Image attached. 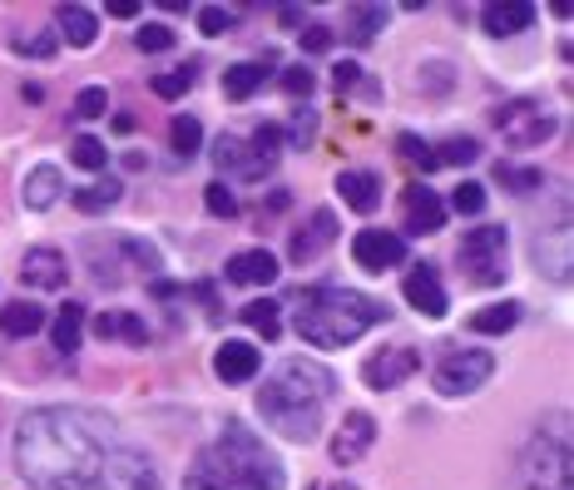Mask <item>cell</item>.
Masks as SVG:
<instances>
[{"mask_svg":"<svg viewBox=\"0 0 574 490\" xmlns=\"http://www.w3.org/2000/svg\"><path fill=\"white\" fill-rule=\"evenodd\" d=\"M376 441V421L367 411H347V421H342V431L332 437V461L337 466H351V461H362L367 451H372Z\"/></svg>","mask_w":574,"mask_h":490,"instance_id":"ac0fdd59","label":"cell"},{"mask_svg":"<svg viewBox=\"0 0 574 490\" xmlns=\"http://www.w3.org/2000/svg\"><path fill=\"white\" fill-rule=\"evenodd\" d=\"M15 466L35 490H164L154 461L99 411L45 406L15 427Z\"/></svg>","mask_w":574,"mask_h":490,"instance_id":"6da1fadb","label":"cell"},{"mask_svg":"<svg viewBox=\"0 0 574 490\" xmlns=\"http://www.w3.org/2000/svg\"><path fill=\"white\" fill-rule=\"evenodd\" d=\"M183 480H189V490H283L287 470L243 421H228V427L193 456Z\"/></svg>","mask_w":574,"mask_h":490,"instance_id":"7a4b0ae2","label":"cell"},{"mask_svg":"<svg viewBox=\"0 0 574 490\" xmlns=\"http://www.w3.org/2000/svg\"><path fill=\"white\" fill-rule=\"evenodd\" d=\"M535 15H540V11H535L530 0H511V5H486V11H480V31L495 35V40H511V35L530 31Z\"/></svg>","mask_w":574,"mask_h":490,"instance_id":"44dd1931","label":"cell"},{"mask_svg":"<svg viewBox=\"0 0 574 490\" xmlns=\"http://www.w3.org/2000/svg\"><path fill=\"white\" fill-rule=\"evenodd\" d=\"M119 199H124V183H119L115 174H99L89 189H75V208H80V214H105V208H115Z\"/></svg>","mask_w":574,"mask_h":490,"instance_id":"f1b7e54d","label":"cell"},{"mask_svg":"<svg viewBox=\"0 0 574 490\" xmlns=\"http://www.w3.org/2000/svg\"><path fill=\"white\" fill-rule=\"evenodd\" d=\"M402 292H406V302H411L421 318H446V308H451L446 288H441V273L431 263H411V267H406Z\"/></svg>","mask_w":574,"mask_h":490,"instance_id":"4fadbf2b","label":"cell"},{"mask_svg":"<svg viewBox=\"0 0 574 490\" xmlns=\"http://www.w3.org/2000/svg\"><path fill=\"white\" fill-rule=\"evenodd\" d=\"M560 490H570V486H560Z\"/></svg>","mask_w":574,"mask_h":490,"instance_id":"f5cc1de1","label":"cell"},{"mask_svg":"<svg viewBox=\"0 0 574 490\" xmlns=\"http://www.w3.org/2000/svg\"><path fill=\"white\" fill-rule=\"evenodd\" d=\"M203 203H208V214L213 218H238V199L228 193V183H208V193H203Z\"/></svg>","mask_w":574,"mask_h":490,"instance_id":"f35d334b","label":"cell"},{"mask_svg":"<svg viewBox=\"0 0 574 490\" xmlns=\"http://www.w3.org/2000/svg\"><path fill=\"white\" fill-rule=\"evenodd\" d=\"M277 21L287 25V31H302V5H283V15Z\"/></svg>","mask_w":574,"mask_h":490,"instance_id":"c3c4849f","label":"cell"},{"mask_svg":"<svg viewBox=\"0 0 574 490\" xmlns=\"http://www.w3.org/2000/svg\"><path fill=\"white\" fill-rule=\"evenodd\" d=\"M238 318H243L248 327H258V332H263L267 342H273V337H283V312H277V302H263V298H258V302H248V308L238 312Z\"/></svg>","mask_w":574,"mask_h":490,"instance_id":"d6a6232c","label":"cell"},{"mask_svg":"<svg viewBox=\"0 0 574 490\" xmlns=\"http://www.w3.org/2000/svg\"><path fill=\"white\" fill-rule=\"evenodd\" d=\"M376 31H386V5H347V40L367 45Z\"/></svg>","mask_w":574,"mask_h":490,"instance_id":"f546056e","label":"cell"},{"mask_svg":"<svg viewBox=\"0 0 574 490\" xmlns=\"http://www.w3.org/2000/svg\"><path fill=\"white\" fill-rule=\"evenodd\" d=\"M21 283L31 292H60L70 283V263H64L60 248H31L21 263Z\"/></svg>","mask_w":574,"mask_h":490,"instance_id":"9a60e30c","label":"cell"},{"mask_svg":"<svg viewBox=\"0 0 574 490\" xmlns=\"http://www.w3.org/2000/svg\"><path fill=\"white\" fill-rule=\"evenodd\" d=\"M228 25H234V15H228L224 5H203V11H199V31L203 35H224Z\"/></svg>","mask_w":574,"mask_h":490,"instance_id":"ee69618b","label":"cell"},{"mask_svg":"<svg viewBox=\"0 0 574 490\" xmlns=\"http://www.w3.org/2000/svg\"><path fill=\"white\" fill-rule=\"evenodd\" d=\"M456 263L476 288H500V283L511 277V234H505L500 224L470 228L456 248Z\"/></svg>","mask_w":574,"mask_h":490,"instance_id":"52a82bcc","label":"cell"},{"mask_svg":"<svg viewBox=\"0 0 574 490\" xmlns=\"http://www.w3.org/2000/svg\"><path fill=\"white\" fill-rule=\"evenodd\" d=\"M351 258L362 273H386V267H402L406 263V243L386 228H362V234L351 238Z\"/></svg>","mask_w":574,"mask_h":490,"instance_id":"7c38bea8","label":"cell"},{"mask_svg":"<svg viewBox=\"0 0 574 490\" xmlns=\"http://www.w3.org/2000/svg\"><path fill=\"white\" fill-rule=\"evenodd\" d=\"M451 203H456V214H480L486 208V189L480 183H456V193H451Z\"/></svg>","mask_w":574,"mask_h":490,"instance_id":"60d3db41","label":"cell"},{"mask_svg":"<svg viewBox=\"0 0 574 490\" xmlns=\"http://www.w3.org/2000/svg\"><path fill=\"white\" fill-rule=\"evenodd\" d=\"M332 243H337V214H332V208H312L308 224L292 234V253L287 258H292V263H312V258H322Z\"/></svg>","mask_w":574,"mask_h":490,"instance_id":"2e32d148","label":"cell"},{"mask_svg":"<svg viewBox=\"0 0 574 490\" xmlns=\"http://www.w3.org/2000/svg\"><path fill=\"white\" fill-rule=\"evenodd\" d=\"M213 372H218V382L243 386L263 372V357H258L253 342H224V347L213 352Z\"/></svg>","mask_w":574,"mask_h":490,"instance_id":"d6986e66","label":"cell"},{"mask_svg":"<svg viewBox=\"0 0 574 490\" xmlns=\"http://www.w3.org/2000/svg\"><path fill=\"white\" fill-rule=\"evenodd\" d=\"M337 392V377L322 362L308 357H287L277 362V372L267 377V386L258 392V411L263 421L287 441H312L322 431V406Z\"/></svg>","mask_w":574,"mask_h":490,"instance_id":"3957f363","label":"cell"},{"mask_svg":"<svg viewBox=\"0 0 574 490\" xmlns=\"http://www.w3.org/2000/svg\"><path fill=\"white\" fill-rule=\"evenodd\" d=\"M490 372H495V357H490L486 347H451V352L431 367V386H437L441 396H470L490 382Z\"/></svg>","mask_w":574,"mask_h":490,"instance_id":"9c48e42d","label":"cell"},{"mask_svg":"<svg viewBox=\"0 0 574 490\" xmlns=\"http://www.w3.org/2000/svg\"><path fill=\"white\" fill-rule=\"evenodd\" d=\"M376 322H392V308L367 292L351 288H302L298 298V337L322 347V352H337V347H351L367 327Z\"/></svg>","mask_w":574,"mask_h":490,"instance_id":"277c9868","label":"cell"},{"mask_svg":"<svg viewBox=\"0 0 574 490\" xmlns=\"http://www.w3.org/2000/svg\"><path fill=\"white\" fill-rule=\"evenodd\" d=\"M228 283H238V288H267L277 277V258L273 253H263V248H248V253H238V258H228Z\"/></svg>","mask_w":574,"mask_h":490,"instance_id":"cb8c5ba5","label":"cell"},{"mask_svg":"<svg viewBox=\"0 0 574 490\" xmlns=\"http://www.w3.org/2000/svg\"><path fill=\"white\" fill-rule=\"evenodd\" d=\"M193 80H199V70H193V64H183V70H169V75H154L150 89L159 99H183L193 89Z\"/></svg>","mask_w":574,"mask_h":490,"instance_id":"836d02e7","label":"cell"},{"mask_svg":"<svg viewBox=\"0 0 574 490\" xmlns=\"http://www.w3.org/2000/svg\"><path fill=\"white\" fill-rule=\"evenodd\" d=\"M21 95H25V105H40V99H45V89H40V85H25Z\"/></svg>","mask_w":574,"mask_h":490,"instance_id":"f907efd6","label":"cell"},{"mask_svg":"<svg viewBox=\"0 0 574 490\" xmlns=\"http://www.w3.org/2000/svg\"><path fill=\"white\" fill-rule=\"evenodd\" d=\"M312 134H318V115H312V109H298V119H292V144H298V150H308Z\"/></svg>","mask_w":574,"mask_h":490,"instance_id":"bcb514c9","label":"cell"},{"mask_svg":"<svg viewBox=\"0 0 574 490\" xmlns=\"http://www.w3.org/2000/svg\"><path fill=\"white\" fill-rule=\"evenodd\" d=\"M416 372H421V352H416V347H382V352L367 357L362 382L372 386V392H392V386L411 382Z\"/></svg>","mask_w":574,"mask_h":490,"instance_id":"8fae6325","label":"cell"},{"mask_svg":"<svg viewBox=\"0 0 574 490\" xmlns=\"http://www.w3.org/2000/svg\"><path fill=\"white\" fill-rule=\"evenodd\" d=\"M337 193L347 199L351 214H376V203H382V179L372 169H347L337 174Z\"/></svg>","mask_w":574,"mask_h":490,"instance_id":"603a6c76","label":"cell"},{"mask_svg":"<svg viewBox=\"0 0 574 490\" xmlns=\"http://www.w3.org/2000/svg\"><path fill=\"white\" fill-rule=\"evenodd\" d=\"M396 154H402V159H411L421 174L437 169V150H426V144H421L416 134H396Z\"/></svg>","mask_w":574,"mask_h":490,"instance_id":"74e56055","label":"cell"},{"mask_svg":"<svg viewBox=\"0 0 574 490\" xmlns=\"http://www.w3.org/2000/svg\"><path fill=\"white\" fill-rule=\"evenodd\" d=\"M50 342H55V352H70V357L80 352V342H85V308H80V302H64V308L55 312Z\"/></svg>","mask_w":574,"mask_h":490,"instance_id":"484cf974","label":"cell"},{"mask_svg":"<svg viewBox=\"0 0 574 490\" xmlns=\"http://www.w3.org/2000/svg\"><path fill=\"white\" fill-rule=\"evenodd\" d=\"M169 144H174V154H199L203 150V124L193 115H179L169 124Z\"/></svg>","mask_w":574,"mask_h":490,"instance_id":"e575fe53","label":"cell"},{"mask_svg":"<svg viewBox=\"0 0 574 490\" xmlns=\"http://www.w3.org/2000/svg\"><path fill=\"white\" fill-rule=\"evenodd\" d=\"M312 490H357V486H342V480H318Z\"/></svg>","mask_w":574,"mask_h":490,"instance_id":"816d5d0a","label":"cell"},{"mask_svg":"<svg viewBox=\"0 0 574 490\" xmlns=\"http://www.w3.org/2000/svg\"><path fill=\"white\" fill-rule=\"evenodd\" d=\"M535 267L550 283H570V218H554V234H535Z\"/></svg>","mask_w":574,"mask_h":490,"instance_id":"e0dca14e","label":"cell"},{"mask_svg":"<svg viewBox=\"0 0 574 490\" xmlns=\"http://www.w3.org/2000/svg\"><path fill=\"white\" fill-rule=\"evenodd\" d=\"M283 89H287L292 99L312 95V70H308V64H292V70H283Z\"/></svg>","mask_w":574,"mask_h":490,"instance_id":"7bdbcfd3","label":"cell"},{"mask_svg":"<svg viewBox=\"0 0 574 490\" xmlns=\"http://www.w3.org/2000/svg\"><path fill=\"white\" fill-rule=\"evenodd\" d=\"M490 124L500 129L505 150H540L545 139L554 134V115L540 105V99H511L490 115Z\"/></svg>","mask_w":574,"mask_h":490,"instance_id":"30bf717a","label":"cell"},{"mask_svg":"<svg viewBox=\"0 0 574 490\" xmlns=\"http://www.w3.org/2000/svg\"><path fill=\"white\" fill-rule=\"evenodd\" d=\"M55 25H60V35L75 45V50L95 45V35H99V15L89 11V5H60V11H55Z\"/></svg>","mask_w":574,"mask_h":490,"instance_id":"d4e9b609","label":"cell"},{"mask_svg":"<svg viewBox=\"0 0 574 490\" xmlns=\"http://www.w3.org/2000/svg\"><path fill=\"white\" fill-rule=\"evenodd\" d=\"M109 109V95L99 85H89V89H80V99H75V115L80 119H99Z\"/></svg>","mask_w":574,"mask_h":490,"instance_id":"b9f144b4","label":"cell"},{"mask_svg":"<svg viewBox=\"0 0 574 490\" xmlns=\"http://www.w3.org/2000/svg\"><path fill=\"white\" fill-rule=\"evenodd\" d=\"M45 327V308L40 302H5V308H0V332H5V337H31V332H40Z\"/></svg>","mask_w":574,"mask_h":490,"instance_id":"83f0119b","label":"cell"},{"mask_svg":"<svg viewBox=\"0 0 574 490\" xmlns=\"http://www.w3.org/2000/svg\"><path fill=\"white\" fill-rule=\"evenodd\" d=\"M402 224L406 234H441L446 228V203H441V193L431 189V183H411V189L402 193Z\"/></svg>","mask_w":574,"mask_h":490,"instance_id":"5bb4252c","label":"cell"},{"mask_svg":"<svg viewBox=\"0 0 574 490\" xmlns=\"http://www.w3.org/2000/svg\"><path fill=\"white\" fill-rule=\"evenodd\" d=\"M277 70V55H258V60H243V64H228L224 70V95L228 99H253L258 89L267 85V75Z\"/></svg>","mask_w":574,"mask_h":490,"instance_id":"ffe728a7","label":"cell"},{"mask_svg":"<svg viewBox=\"0 0 574 490\" xmlns=\"http://www.w3.org/2000/svg\"><path fill=\"white\" fill-rule=\"evenodd\" d=\"M476 154H480L476 139L456 134V139H446V144L437 150V164H456V169H466V164H476Z\"/></svg>","mask_w":574,"mask_h":490,"instance_id":"8d00e7d4","label":"cell"},{"mask_svg":"<svg viewBox=\"0 0 574 490\" xmlns=\"http://www.w3.org/2000/svg\"><path fill=\"white\" fill-rule=\"evenodd\" d=\"M277 154H283V129H277V124H258L248 139H238V134L218 139V144H213V169L258 183L263 174H273Z\"/></svg>","mask_w":574,"mask_h":490,"instance_id":"8992f818","label":"cell"},{"mask_svg":"<svg viewBox=\"0 0 574 490\" xmlns=\"http://www.w3.org/2000/svg\"><path fill=\"white\" fill-rule=\"evenodd\" d=\"M521 480H525V490L570 486V437H564V421L554 431H540V437L521 451Z\"/></svg>","mask_w":574,"mask_h":490,"instance_id":"ba28073f","label":"cell"},{"mask_svg":"<svg viewBox=\"0 0 574 490\" xmlns=\"http://www.w3.org/2000/svg\"><path fill=\"white\" fill-rule=\"evenodd\" d=\"M515 322H521V308H515V302H490V308H480L476 318H470V332L500 337V332H511Z\"/></svg>","mask_w":574,"mask_h":490,"instance_id":"4dcf8cb0","label":"cell"},{"mask_svg":"<svg viewBox=\"0 0 574 490\" xmlns=\"http://www.w3.org/2000/svg\"><path fill=\"white\" fill-rule=\"evenodd\" d=\"M134 45L144 55H164V50H174V31L169 25H144V31L134 35Z\"/></svg>","mask_w":574,"mask_h":490,"instance_id":"ab89813d","label":"cell"},{"mask_svg":"<svg viewBox=\"0 0 574 490\" xmlns=\"http://www.w3.org/2000/svg\"><path fill=\"white\" fill-rule=\"evenodd\" d=\"M95 332L99 337H119V342H129V347H150V327L134 318V312H99L95 318Z\"/></svg>","mask_w":574,"mask_h":490,"instance_id":"4316f807","label":"cell"},{"mask_svg":"<svg viewBox=\"0 0 574 490\" xmlns=\"http://www.w3.org/2000/svg\"><path fill=\"white\" fill-rule=\"evenodd\" d=\"M109 15H119V21H129V15H139V0H115V5H109Z\"/></svg>","mask_w":574,"mask_h":490,"instance_id":"681fc988","label":"cell"},{"mask_svg":"<svg viewBox=\"0 0 574 490\" xmlns=\"http://www.w3.org/2000/svg\"><path fill=\"white\" fill-rule=\"evenodd\" d=\"M25 208H35V214H45V208H55V203L64 199V174L55 169V164H35L31 174H25V189H21Z\"/></svg>","mask_w":574,"mask_h":490,"instance_id":"7402d4cb","label":"cell"},{"mask_svg":"<svg viewBox=\"0 0 574 490\" xmlns=\"http://www.w3.org/2000/svg\"><path fill=\"white\" fill-rule=\"evenodd\" d=\"M332 85H337L342 99H347V89L362 85V70H357V60H337V70H332Z\"/></svg>","mask_w":574,"mask_h":490,"instance_id":"f6af8a7d","label":"cell"},{"mask_svg":"<svg viewBox=\"0 0 574 490\" xmlns=\"http://www.w3.org/2000/svg\"><path fill=\"white\" fill-rule=\"evenodd\" d=\"M500 183L511 193H535V189H545V169H525V164H500Z\"/></svg>","mask_w":574,"mask_h":490,"instance_id":"d590c367","label":"cell"},{"mask_svg":"<svg viewBox=\"0 0 574 490\" xmlns=\"http://www.w3.org/2000/svg\"><path fill=\"white\" fill-rule=\"evenodd\" d=\"M85 263L89 273H95V283H124L129 273H159L164 258L154 243H144V238H129V234H95L85 238Z\"/></svg>","mask_w":574,"mask_h":490,"instance_id":"5b68a950","label":"cell"},{"mask_svg":"<svg viewBox=\"0 0 574 490\" xmlns=\"http://www.w3.org/2000/svg\"><path fill=\"white\" fill-rule=\"evenodd\" d=\"M70 159H75L85 174H105V169H109V150H105V139H99V134H80L75 144H70Z\"/></svg>","mask_w":574,"mask_h":490,"instance_id":"1f68e13d","label":"cell"},{"mask_svg":"<svg viewBox=\"0 0 574 490\" xmlns=\"http://www.w3.org/2000/svg\"><path fill=\"white\" fill-rule=\"evenodd\" d=\"M327 45H332L327 25H302V55H322Z\"/></svg>","mask_w":574,"mask_h":490,"instance_id":"7dc6e473","label":"cell"}]
</instances>
